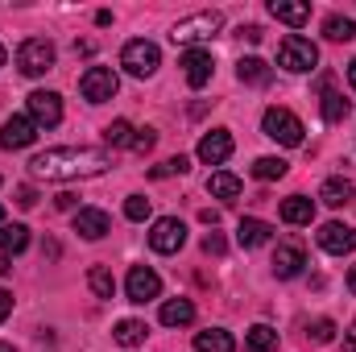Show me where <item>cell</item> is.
Masks as SVG:
<instances>
[{
    "mask_svg": "<svg viewBox=\"0 0 356 352\" xmlns=\"http://www.w3.org/2000/svg\"><path fill=\"white\" fill-rule=\"evenodd\" d=\"M112 166L108 150H88V145H58L46 154L29 158V175L46 182H75V178H95Z\"/></svg>",
    "mask_w": 356,
    "mask_h": 352,
    "instance_id": "obj_1",
    "label": "cell"
},
{
    "mask_svg": "<svg viewBox=\"0 0 356 352\" xmlns=\"http://www.w3.org/2000/svg\"><path fill=\"white\" fill-rule=\"evenodd\" d=\"M220 29H224V13L203 8V13H191V17H182V21H178L175 29H170V42L195 50V42H211Z\"/></svg>",
    "mask_w": 356,
    "mask_h": 352,
    "instance_id": "obj_2",
    "label": "cell"
},
{
    "mask_svg": "<svg viewBox=\"0 0 356 352\" xmlns=\"http://www.w3.org/2000/svg\"><path fill=\"white\" fill-rule=\"evenodd\" d=\"M277 67L290 71V75H302V71H315L319 67V46L302 33H286L282 46H277Z\"/></svg>",
    "mask_w": 356,
    "mask_h": 352,
    "instance_id": "obj_3",
    "label": "cell"
},
{
    "mask_svg": "<svg viewBox=\"0 0 356 352\" xmlns=\"http://www.w3.org/2000/svg\"><path fill=\"white\" fill-rule=\"evenodd\" d=\"M120 67H124L129 75H137V79H149V75L162 67V50H158L149 38H133V42L120 50Z\"/></svg>",
    "mask_w": 356,
    "mask_h": 352,
    "instance_id": "obj_4",
    "label": "cell"
},
{
    "mask_svg": "<svg viewBox=\"0 0 356 352\" xmlns=\"http://www.w3.org/2000/svg\"><path fill=\"white\" fill-rule=\"evenodd\" d=\"M261 129H266L269 141H277V145H302V120L290 112V108H266V116H261Z\"/></svg>",
    "mask_w": 356,
    "mask_h": 352,
    "instance_id": "obj_5",
    "label": "cell"
},
{
    "mask_svg": "<svg viewBox=\"0 0 356 352\" xmlns=\"http://www.w3.org/2000/svg\"><path fill=\"white\" fill-rule=\"evenodd\" d=\"M17 67H21V75H29V79L46 75V71L54 67V46H50L46 38H25V42L17 46Z\"/></svg>",
    "mask_w": 356,
    "mask_h": 352,
    "instance_id": "obj_6",
    "label": "cell"
},
{
    "mask_svg": "<svg viewBox=\"0 0 356 352\" xmlns=\"http://www.w3.org/2000/svg\"><path fill=\"white\" fill-rule=\"evenodd\" d=\"M116 88H120V79H116L112 67H88L83 79H79V91H83L88 104H108L116 95Z\"/></svg>",
    "mask_w": 356,
    "mask_h": 352,
    "instance_id": "obj_7",
    "label": "cell"
},
{
    "mask_svg": "<svg viewBox=\"0 0 356 352\" xmlns=\"http://www.w3.org/2000/svg\"><path fill=\"white\" fill-rule=\"evenodd\" d=\"M124 294H129V303H154L158 294H162V278L149 269V265H133L129 269V278H124Z\"/></svg>",
    "mask_w": 356,
    "mask_h": 352,
    "instance_id": "obj_8",
    "label": "cell"
},
{
    "mask_svg": "<svg viewBox=\"0 0 356 352\" xmlns=\"http://www.w3.org/2000/svg\"><path fill=\"white\" fill-rule=\"evenodd\" d=\"M186 245V224L175 220V216H162V220H154V228H149V249L154 253H178Z\"/></svg>",
    "mask_w": 356,
    "mask_h": 352,
    "instance_id": "obj_9",
    "label": "cell"
},
{
    "mask_svg": "<svg viewBox=\"0 0 356 352\" xmlns=\"http://www.w3.org/2000/svg\"><path fill=\"white\" fill-rule=\"evenodd\" d=\"M25 108H29V120H33L38 129H54V125L63 120V95H58V91H33V95L25 99Z\"/></svg>",
    "mask_w": 356,
    "mask_h": 352,
    "instance_id": "obj_10",
    "label": "cell"
},
{
    "mask_svg": "<svg viewBox=\"0 0 356 352\" xmlns=\"http://www.w3.org/2000/svg\"><path fill=\"white\" fill-rule=\"evenodd\" d=\"M178 67H182V75H186V83L199 91L211 83V75H216V58H211V50H182V58H178Z\"/></svg>",
    "mask_w": 356,
    "mask_h": 352,
    "instance_id": "obj_11",
    "label": "cell"
},
{
    "mask_svg": "<svg viewBox=\"0 0 356 352\" xmlns=\"http://www.w3.org/2000/svg\"><path fill=\"white\" fill-rule=\"evenodd\" d=\"M38 141V125L29 120V116H8L4 125H0V145L4 150H25V145H33Z\"/></svg>",
    "mask_w": 356,
    "mask_h": 352,
    "instance_id": "obj_12",
    "label": "cell"
},
{
    "mask_svg": "<svg viewBox=\"0 0 356 352\" xmlns=\"http://www.w3.org/2000/svg\"><path fill=\"white\" fill-rule=\"evenodd\" d=\"M319 249H327V253H336V257L353 253V249H356V228L340 224V220L323 224V228H319Z\"/></svg>",
    "mask_w": 356,
    "mask_h": 352,
    "instance_id": "obj_13",
    "label": "cell"
},
{
    "mask_svg": "<svg viewBox=\"0 0 356 352\" xmlns=\"http://www.w3.org/2000/svg\"><path fill=\"white\" fill-rule=\"evenodd\" d=\"M228 158H232V133H228V129L203 133V141H199V162L220 166V162H228Z\"/></svg>",
    "mask_w": 356,
    "mask_h": 352,
    "instance_id": "obj_14",
    "label": "cell"
},
{
    "mask_svg": "<svg viewBox=\"0 0 356 352\" xmlns=\"http://www.w3.org/2000/svg\"><path fill=\"white\" fill-rule=\"evenodd\" d=\"M75 232H79L83 241H99V237L112 232V220H108V211H99V207H79V211H75Z\"/></svg>",
    "mask_w": 356,
    "mask_h": 352,
    "instance_id": "obj_15",
    "label": "cell"
},
{
    "mask_svg": "<svg viewBox=\"0 0 356 352\" xmlns=\"http://www.w3.org/2000/svg\"><path fill=\"white\" fill-rule=\"evenodd\" d=\"M269 237H273V228L266 220H257V216H245L236 224V245L241 249H261V245H269Z\"/></svg>",
    "mask_w": 356,
    "mask_h": 352,
    "instance_id": "obj_16",
    "label": "cell"
},
{
    "mask_svg": "<svg viewBox=\"0 0 356 352\" xmlns=\"http://www.w3.org/2000/svg\"><path fill=\"white\" fill-rule=\"evenodd\" d=\"M302 265H307L302 245H277V253H273V273L277 278H298Z\"/></svg>",
    "mask_w": 356,
    "mask_h": 352,
    "instance_id": "obj_17",
    "label": "cell"
},
{
    "mask_svg": "<svg viewBox=\"0 0 356 352\" xmlns=\"http://www.w3.org/2000/svg\"><path fill=\"white\" fill-rule=\"evenodd\" d=\"M269 17H277V21H286V25H307L311 21V4L307 0H269Z\"/></svg>",
    "mask_w": 356,
    "mask_h": 352,
    "instance_id": "obj_18",
    "label": "cell"
},
{
    "mask_svg": "<svg viewBox=\"0 0 356 352\" xmlns=\"http://www.w3.org/2000/svg\"><path fill=\"white\" fill-rule=\"evenodd\" d=\"M277 216H282L286 224H311V220H315V199H307V195H290V199H282Z\"/></svg>",
    "mask_w": 356,
    "mask_h": 352,
    "instance_id": "obj_19",
    "label": "cell"
},
{
    "mask_svg": "<svg viewBox=\"0 0 356 352\" xmlns=\"http://www.w3.org/2000/svg\"><path fill=\"white\" fill-rule=\"evenodd\" d=\"M29 249V228L25 224H0V253L4 257H17Z\"/></svg>",
    "mask_w": 356,
    "mask_h": 352,
    "instance_id": "obj_20",
    "label": "cell"
},
{
    "mask_svg": "<svg viewBox=\"0 0 356 352\" xmlns=\"http://www.w3.org/2000/svg\"><path fill=\"white\" fill-rule=\"evenodd\" d=\"M195 352H236V340L224 328H207V332L195 336Z\"/></svg>",
    "mask_w": 356,
    "mask_h": 352,
    "instance_id": "obj_21",
    "label": "cell"
},
{
    "mask_svg": "<svg viewBox=\"0 0 356 352\" xmlns=\"http://www.w3.org/2000/svg\"><path fill=\"white\" fill-rule=\"evenodd\" d=\"M145 336H149V328H145L141 319H120V323L112 328V340H116L120 349H137V344H145Z\"/></svg>",
    "mask_w": 356,
    "mask_h": 352,
    "instance_id": "obj_22",
    "label": "cell"
},
{
    "mask_svg": "<svg viewBox=\"0 0 356 352\" xmlns=\"http://www.w3.org/2000/svg\"><path fill=\"white\" fill-rule=\"evenodd\" d=\"M162 323H166V328H186V323H195V303H191V298H170V303H162Z\"/></svg>",
    "mask_w": 356,
    "mask_h": 352,
    "instance_id": "obj_23",
    "label": "cell"
},
{
    "mask_svg": "<svg viewBox=\"0 0 356 352\" xmlns=\"http://www.w3.org/2000/svg\"><path fill=\"white\" fill-rule=\"evenodd\" d=\"M236 79L249 83V88H266L273 75H269V67L261 58H241V63H236Z\"/></svg>",
    "mask_w": 356,
    "mask_h": 352,
    "instance_id": "obj_24",
    "label": "cell"
},
{
    "mask_svg": "<svg viewBox=\"0 0 356 352\" xmlns=\"http://www.w3.org/2000/svg\"><path fill=\"white\" fill-rule=\"evenodd\" d=\"M319 199H323L327 207H344V203H353V182H348V178H327V182L319 186Z\"/></svg>",
    "mask_w": 356,
    "mask_h": 352,
    "instance_id": "obj_25",
    "label": "cell"
},
{
    "mask_svg": "<svg viewBox=\"0 0 356 352\" xmlns=\"http://www.w3.org/2000/svg\"><path fill=\"white\" fill-rule=\"evenodd\" d=\"M245 349L249 352H273L277 349V332L266 328V323H253V328L245 332Z\"/></svg>",
    "mask_w": 356,
    "mask_h": 352,
    "instance_id": "obj_26",
    "label": "cell"
},
{
    "mask_svg": "<svg viewBox=\"0 0 356 352\" xmlns=\"http://www.w3.org/2000/svg\"><path fill=\"white\" fill-rule=\"evenodd\" d=\"M207 191H211V199H236L241 195V178L228 175V170H216L207 178Z\"/></svg>",
    "mask_w": 356,
    "mask_h": 352,
    "instance_id": "obj_27",
    "label": "cell"
},
{
    "mask_svg": "<svg viewBox=\"0 0 356 352\" xmlns=\"http://www.w3.org/2000/svg\"><path fill=\"white\" fill-rule=\"evenodd\" d=\"M319 108H323V120H327V125H336V120H344V116H348V99H344L336 88H323Z\"/></svg>",
    "mask_w": 356,
    "mask_h": 352,
    "instance_id": "obj_28",
    "label": "cell"
},
{
    "mask_svg": "<svg viewBox=\"0 0 356 352\" xmlns=\"http://www.w3.org/2000/svg\"><path fill=\"white\" fill-rule=\"evenodd\" d=\"M323 38H327V42H353L356 38V21L340 17V13H332V17L323 21Z\"/></svg>",
    "mask_w": 356,
    "mask_h": 352,
    "instance_id": "obj_29",
    "label": "cell"
},
{
    "mask_svg": "<svg viewBox=\"0 0 356 352\" xmlns=\"http://www.w3.org/2000/svg\"><path fill=\"white\" fill-rule=\"evenodd\" d=\"M133 137H137V129H133L129 120H112V125L104 129V141H108L112 150H124V145H133Z\"/></svg>",
    "mask_w": 356,
    "mask_h": 352,
    "instance_id": "obj_30",
    "label": "cell"
},
{
    "mask_svg": "<svg viewBox=\"0 0 356 352\" xmlns=\"http://www.w3.org/2000/svg\"><path fill=\"white\" fill-rule=\"evenodd\" d=\"M88 286H91L95 298H112V290H116V282H112V273L104 265H91L88 269Z\"/></svg>",
    "mask_w": 356,
    "mask_h": 352,
    "instance_id": "obj_31",
    "label": "cell"
},
{
    "mask_svg": "<svg viewBox=\"0 0 356 352\" xmlns=\"http://www.w3.org/2000/svg\"><path fill=\"white\" fill-rule=\"evenodd\" d=\"M286 170H290V166H286L282 158H257V162H253V175L261 178V182H273V178H286Z\"/></svg>",
    "mask_w": 356,
    "mask_h": 352,
    "instance_id": "obj_32",
    "label": "cell"
},
{
    "mask_svg": "<svg viewBox=\"0 0 356 352\" xmlns=\"http://www.w3.org/2000/svg\"><path fill=\"white\" fill-rule=\"evenodd\" d=\"M191 170V162L178 154V158H166V162H158L154 170H149V178H170V175H186Z\"/></svg>",
    "mask_w": 356,
    "mask_h": 352,
    "instance_id": "obj_33",
    "label": "cell"
},
{
    "mask_svg": "<svg viewBox=\"0 0 356 352\" xmlns=\"http://www.w3.org/2000/svg\"><path fill=\"white\" fill-rule=\"evenodd\" d=\"M124 216L137 220V224L149 220V199H145V195H129V199H124Z\"/></svg>",
    "mask_w": 356,
    "mask_h": 352,
    "instance_id": "obj_34",
    "label": "cell"
},
{
    "mask_svg": "<svg viewBox=\"0 0 356 352\" xmlns=\"http://www.w3.org/2000/svg\"><path fill=\"white\" fill-rule=\"evenodd\" d=\"M307 336H311L315 344H332V340H336V323H332V319H315V323L307 328Z\"/></svg>",
    "mask_w": 356,
    "mask_h": 352,
    "instance_id": "obj_35",
    "label": "cell"
},
{
    "mask_svg": "<svg viewBox=\"0 0 356 352\" xmlns=\"http://www.w3.org/2000/svg\"><path fill=\"white\" fill-rule=\"evenodd\" d=\"M154 145H158V133H154V129H141V133L133 137V150H137V154H149Z\"/></svg>",
    "mask_w": 356,
    "mask_h": 352,
    "instance_id": "obj_36",
    "label": "cell"
},
{
    "mask_svg": "<svg viewBox=\"0 0 356 352\" xmlns=\"http://www.w3.org/2000/svg\"><path fill=\"white\" fill-rule=\"evenodd\" d=\"M224 249H228V245H224V237H220V232H207V237H203V253H211V257H220Z\"/></svg>",
    "mask_w": 356,
    "mask_h": 352,
    "instance_id": "obj_37",
    "label": "cell"
},
{
    "mask_svg": "<svg viewBox=\"0 0 356 352\" xmlns=\"http://www.w3.org/2000/svg\"><path fill=\"white\" fill-rule=\"evenodd\" d=\"M17 203H21V207H33V203H38V191H33V186H17Z\"/></svg>",
    "mask_w": 356,
    "mask_h": 352,
    "instance_id": "obj_38",
    "label": "cell"
},
{
    "mask_svg": "<svg viewBox=\"0 0 356 352\" xmlns=\"http://www.w3.org/2000/svg\"><path fill=\"white\" fill-rule=\"evenodd\" d=\"M236 33H241L245 42H261V25H241Z\"/></svg>",
    "mask_w": 356,
    "mask_h": 352,
    "instance_id": "obj_39",
    "label": "cell"
},
{
    "mask_svg": "<svg viewBox=\"0 0 356 352\" xmlns=\"http://www.w3.org/2000/svg\"><path fill=\"white\" fill-rule=\"evenodd\" d=\"M54 207H58V211H75V195H71V191H63V195L54 199Z\"/></svg>",
    "mask_w": 356,
    "mask_h": 352,
    "instance_id": "obj_40",
    "label": "cell"
},
{
    "mask_svg": "<svg viewBox=\"0 0 356 352\" xmlns=\"http://www.w3.org/2000/svg\"><path fill=\"white\" fill-rule=\"evenodd\" d=\"M8 311H13V294H8V290H0V323L8 319Z\"/></svg>",
    "mask_w": 356,
    "mask_h": 352,
    "instance_id": "obj_41",
    "label": "cell"
},
{
    "mask_svg": "<svg viewBox=\"0 0 356 352\" xmlns=\"http://www.w3.org/2000/svg\"><path fill=\"white\" fill-rule=\"evenodd\" d=\"M199 220H203V224H211V228H216V224H220V211H216V207H203V211H199Z\"/></svg>",
    "mask_w": 356,
    "mask_h": 352,
    "instance_id": "obj_42",
    "label": "cell"
},
{
    "mask_svg": "<svg viewBox=\"0 0 356 352\" xmlns=\"http://www.w3.org/2000/svg\"><path fill=\"white\" fill-rule=\"evenodd\" d=\"M344 352H356V323L344 332Z\"/></svg>",
    "mask_w": 356,
    "mask_h": 352,
    "instance_id": "obj_43",
    "label": "cell"
},
{
    "mask_svg": "<svg viewBox=\"0 0 356 352\" xmlns=\"http://www.w3.org/2000/svg\"><path fill=\"white\" fill-rule=\"evenodd\" d=\"M348 290H353V294H356V265H353V269H348Z\"/></svg>",
    "mask_w": 356,
    "mask_h": 352,
    "instance_id": "obj_44",
    "label": "cell"
},
{
    "mask_svg": "<svg viewBox=\"0 0 356 352\" xmlns=\"http://www.w3.org/2000/svg\"><path fill=\"white\" fill-rule=\"evenodd\" d=\"M348 83H353V88H356V58H353V63H348Z\"/></svg>",
    "mask_w": 356,
    "mask_h": 352,
    "instance_id": "obj_45",
    "label": "cell"
},
{
    "mask_svg": "<svg viewBox=\"0 0 356 352\" xmlns=\"http://www.w3.org/2000/svg\"><path fill=\"white\" fill-rule=\"evenodd\" d=\"M0 352H17V349H13V344H4V340H0Z\"/></svg>",
    "mask_w": 356,
    "mask_h": 352,
    "instance_id": "obj_46",
    "label": "cell"
},
{
    "mask_svg": "<svg viewBox=\"0 0 356 352\" xmlns=\"http://www.w3.org/2000/svg\"><path fill=\"white\" fill-rule=\"evenodd\" d=\"M4 58H8V54H4V46H0V67H4Z\"/></svg>",
    "mask_w": 356,
    "mask_h": 352,
    "instance_id": "obj_47",
    "label": "cell"
},
{
    "mask_svg": "<svg viewBox=\"0 0 356 352\" xmlns=\"http://www.w3.org/2000/svg\"><path fill=\"white\" fill-rule=\"evenodd\" d=\"M0 224H4V207H0Z\"/></svg>",
    "mask_w": 356,
    "mask_h": 352,
    "instance_id": "obj_48",
    "label": "cell"
}]
</instances>
